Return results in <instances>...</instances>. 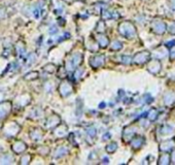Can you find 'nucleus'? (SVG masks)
I'll return each instance as SVG.
<instances>
[{"instance_id":"nucleus-27","label":"nucleus","mask_w":175,"mask_h":165,"mask_svg":"<svg viewBox=\"0 0 175 165\" xmlns=\"http://www.w3.org/2000/svg\"><path fill=\"white\" fill-rule=\"evenodd\" d=\"M123 48V43L119 40H113L110 44V50L111 51H121Z\"/></svg>"},{"instance_id":"nucleus-29","label":"nucleus","mask_w":175,"mask_h":165,"mask_svg":"<svg viewBox=\"0 0 175 165\" xmlns=\"http://www.w3.org/2000/svg\"><path fill=\"white\" fill-rule=\"evenodd\" d=\"M58 69V77H60L61 80H64L67 77V69L65 68V67L63 66H60Z\"/></svg>"},{"instance_id":"nucleus-17","label":"nucleus","mask_w":175,"mask_h":165,"mask_svg":"<svg viewBox=\"0 0 175 165\" xmlns=\"http://www.w3.org/2000/svg\"><path fill=\"white\" fill-rule=\"evenodd\" d=\"M168 54H169V52H168L166 47H160V48H155V53H153L155 59H159V60L164 59L165 57L168 56Z\"/></svg>"},{"instance_id":"nucleus-12","label":"nucleus","mask_w":175,"mask_h":165,"mask_svg":"<svg viewBox=\"0 0 175 165\" xmlns=\"http://www.w3.org/2000/svg\"><path fill=\"white\" fill-rule=\"evenodd\" d=\"M61 119L59 116L57 115H52L51 117H48L45 121V128L47 129H54L56 126L60 124Z\"/></svg>"},{"instance_id":"nucleus-31","label":"nucleus","mask_w":175,"mask_h":165,"mask_svg":"<svg viewBox=\"0 0 175 165\" xmlns=\"http://www.w3.org/2000/svg\"><path fill=\"white\" fill-rule=\"evenodd\" d=\"M43 70L44 71V72H47V73H54L55 71L57 70V67L54 65V64H47V65H45L43 68Z\"/></svg>"},{"instance_id":"nucleus-11","label":"nucleus","mask_w":175,"mask_h":165,"mask_svg":"<svg viewBox=\"0 0 175 165\" xmlns=\"http://www.w3.org/2000/svg\"><path fill=\"white\" fill-rule=\"evenodd\" d=\"M11 103L9 101L0 102V119H4L11 114Z\"/></svg>"},{"instance_id":"nucleus-35","label":"nucleus","mask_w":175,"mask_h":165,"mask_svg":"<svg viewBox=\"0 0 175 165\" xmlns=\"http://www.w3.org/2000/svg\"><path fill=\"white\" fill-rule=\"evenodd\" d=\"M169 58L171 61H174L175 60V46H172L170 48V51H169Z\"/></svg>"},{"instance_id":"nucleus-38","label":"nucleus","mask_w":175,"mask_h":165,"mask_svg":"<svg viewBox=\"0 0 175 165\" xmlns=\"http://www.w3.org/2000/svg\"><path fill=\"white\" fill-rule=\"evenodd\" d=\"M170 159H171V162L175 163V149H173V150L170 152Z\"/></svg>"},{"instance_id":"nucleus-32","label":"nucleus","mask_w":175,"mask_h":165,"mask_svg":"<svg viewBox=\"0 0 175 165\" xmlns=\"http://www.w3.org/2000/svg\"><path fill=\"white\" fill-rule=\"evenodd\" d=\"M6 156L7 157H5V155L2 157H0V163L1 164H8L9 162H14V158L9 157L8 155H6Z\"/></svg>"},{"instance_id":"nucleus-14","label":"nucleus","mask_w":175,"mask_h":165,"mask_svg":"<svg viewBox=\"0 0 175 165\" xmlns=\"http://www.w3.org/2000/svg\"><path fill=\"white\" fill-rule=\"evenodd\" d=\"M96 43L98 44V46L102 48H106L110 44L109 38L107 35H105V33H98L96 37Z\"/></svg>"},{"instance_id":"nucleus-37","label":"nucleus","mask_w":175,"mask_h":165,"mask_svg":"<svg viewBox=\"0 0 175 165\" xmlns=\"http://www.w3.org/2000/svg\"><path fill=\"white\" fill-rule=\"evenodd\" d=\"M5 17H6V9L0 7V20L4 19Z\"/></svg>"},{"instance_id":"nucleus-3","label":"nucleus","mask_w":175,"mask_h":165,"mask_svg":"<svg viewBox=\"0 0 175 165\" xmlns=\"http://www.w3.org/2000/svg\"><path fill=\"white\" fill-rule=\"evenodd\" d=\"M83 61V55L82 53H75L70 57V59L67 61V65L66 68L68 67V69H76L82 65Z\"/></svg>"},{"instance_id":"nucleus-28","label":"nucleus","mask_w":175,"mask_h":165,"mask_svg":"<svg viewBox=\"0 0 175 165\" xmlns=\"http://www.w3.org/2000/svg\"><path fill=\"white\" fill-rule=\"evenodd\" d=\"M38 76H39V74H38L37 71H31V72L26 74L24 76V79L26 80H34L38 79Z\"/></svg>"},{"instance_id":"nucleus-2","label":"nucleus","mask_w":175,"mask_h":165,"mask_svg":"<svg viewBox=\"0 0 175 165\" xmlns=\"http://www.w3.org/2000/svg\"><path fill=\"white\" fill-rule=\"evenodd\" d=\"M150 56L151 55L148 51L138 52L132 58V63H134L135 65H144L145 63H147L150 60Z\"/></svg>"},{"instance_id":"nucleus-36","label":"nucleus","mask_w":175,"mask_h":165,"mask_svg":"<svg viewBox=\"0 0 175 165\" xmlns=\"http://www.w3.org/2000/svg\"><path fill=\"white\" fill-rule=\"evenodd\" d=\"M167 30L169 31V33L175 35V23H172L169 26H167Z\"/></svg>"},{"instance_id":"nucleus-1","label":"nucleus","mask_w":175,"mask_h":165,"mask_svg":"<svg viewBox=\"0 0 175 165\" xmlns=\"http://www.w3.org/2000/svg\"><path fill=\"white\" fill-rule=\"evenodd\" d=\"M119 32L122 36H124L125 38L128 39H132L136 36L137 34V29H136L135 25L132 22L125 21L119 25Z\"/></svg>"},{"instance_id":"nucleus-21","label":"nucleus","mask_w":175,"mask_h":165,"mask_svg":"<svg viewBox=\"0 0 175 165\" xmlns=\"http://www.w3.org/2000/svg\"><path fill=\"white\" fill-rule=\"evenodd\" d=\"M170 162H171L170 153H167V152H163V153L161 154L160 158H159V160H158V164L167 165V164H170Z\"/></svg>"},{"instance_id":"nucleus-4","label":"nucleus","mask_w":175,"mask_h":165,"mask_svg":"<svg viewBox=\"0 0 175 165\" xmlns=\"http://www.w3.org/2000/svg\"><path fill=\"white\" fill-rule=\"evenodd\" d=\"M151 31L155 34L163 35L167 31V24L161 19H155L151 23Z\"/></svg>"},{"instance_id":"nucleus-22","label":"nucleus","mask_w":175,"mask_h":165,"mask_svg":"<svg viewBox=\"0 0 175 165\" xmlns=\"http://www.w3.org/2000/svg\"><path fill=\"white\" fill-rule=\"evenodd\" d=\"M68 154V149L65 147H58L54 152V158H62Z\"/></svg>"},{"instance_id":"nucleus-5","label":"nucleus","mask_w":175,"mask_h":165,"mask_svg":"<svg viewBox=\"0 0 175 165\" xmlns=\"http://www.w3.org/2000/svg\"><path fill=\"white\" fill-rule=\"evenodd\" d=\"M58 91H59L61 97H66L69 96L71 93L73 92V86L69 80H66L64 79L62 82L59 84V87H58Z\"/></svg>"},{"instance_id":"nucleus-33","label":"nucleus","mask_w":175,"mask_h":165,"mask_svg":"<svg viewBox=\"0 0 175 165\" xmlns=\"http://www.w3.org/2000/svg\"><path fill=\"white\" fill-rule=\"evenodd\" d=\"M31 156L30 155H24V156L21 157L20 159V164H29L31 162Z\"/></svg>"},{"instance_id":"nucleus-23","label":"nucleus","mask_w":175,"mask_h":165,"mask_svg":"<svg viewBox=\"0 0 175 165\" xmlns=\"http://www.w3.org/2000/svg\"><path fill=\"white\" fill-rule=\"evenodd\" d=\"M95 31L97 32V33H105L106 31V25L104 23V21L101 20L99 21L98 23H97V26L95 28Z\"/></svg>"},{"instance_id":"nucleus-7","label":"nucleus","mask_w":175,"mask_h":165,"mask_svg":"<svg viewBox=\"0 0 175 165\" xmlns=\"http://www.w3.org/2000/svg\"><path fill=\"white\" fill-rule=\"evenodd\" d=\"M147 71L151 74H159L162 70V63L159 59H153L147 62Z\"/></svg>"},{"instance_id":"nucleus-24","label":"nucleus","mask_w":175,"mask_h":165,"mask_svg":"<svg viewBox=\"0 0 175 165\" xmlns=\"http://www.w3.org/2000/svg\"><path fill=\"white\" fill-rule=\"evenodd\" d=\"M105 150H106V152H107L108 154H113L116 150H118V144L114 142V141L109 142V144L106 145Z\"/></svg>"},{"instance_id":"nucleus-15","label":"nucleus","mask_w":175,"mask_h":165,"mask_svg":"<svg viewBox=\"0 0 175 165\" xmlns=\"http://www.w3.org/2000/svg\"><path fill=\"white\" fill-rule=\"evenodd\" d=\"M27 149V144L23 140H16L11 145V150L15 152L16 154H21L23 152L26 151Z\"/></svg>"},{"instance_id":"nucleus-20","label":"nucleus","mask_w":175,"mask_h":165,"mask_svg":"<svg viewBox=\"0 0 175 165\" xmlns=\"http://www.w3.org/2000/svg\"><path fill=\"white\" fill-rule=\"evenodd\" d=\"M103 19H108V20H111V19H118L119 18V14L114 11H111V9H104L102 12Z\"/></svg>"},{"instance_id":"nucleus-26","label":"nucleus","mask_w":175,"mask_h":165,"mask_svg":"<svg viewBox=\"0 0 175 165\" xmlns=\"http://www.w3.org/2000/svg\"><path fill=\"white\" fill-rule=\"evenodd\" d=\"M147 119L150 120V121H155L157 118L159 117V112H158V109L157 108H151L150 112H147Z\"/></svg>"},{"instance_id":"nucleus-9","label":"nucleus","mask_w":175,"mask_h":165,"mask_svg":"<svg viewBox=\"0 0 175 165\" xmlns=\"http://www.w3.org/2000/svg\"><path fill=\"white\" fill-rule=\"evenodd\" d=\"M129 142H130L133 150H139V149H141L143 147V144H145V137L142 136V135L135 134Z\"/></svg>"},{"instance_id":"nucleus-6","label":"nucleus","mask_w":175,"mask_h":165,"mask_svg":"<svg viewBox=\"0 0 175 165\" xmlns=\"http://www.w3.org/2000/svg\"><path fill=\"white\" fill-rule=\"evenodd\" d=\"M90 66L94 69H97L99 67H102L105 63V56L104 55H95L90 58Z\"/></svg>"},{"instance_id":"nucleus-18","label":"nucleus","mask_w":175,"mask_h":165,"mask_svg":"<svg viewBox=\"0 0 175 165\" xmlns=\"http://www.w3.org/2000/svg\"><path fill=\"white\" fill-rule=\"evenodd\" d=\"M164 104L167 106H171L175 102V92L174 91H168L165 93L163 98Z\"/></svg>"},{"instance_id":"nucleus-39","label":"nucleus","mask_w":175,"mask_h":165,"mask_svg":"<svg viewBox=\"0 0 175 165\" xmlns=\"http://www.w3.org/2000/svg\"><path fill=\"white\" fill-rule=\"evenodd\" d=\"M169 6L173 11H175V0H169Z\"/></svg>"},{"instance_id":"nucleus-19","label":"nucleus","mask_w":175,"mask_h":165,"mask_svg":"<svg viewBox=\"0 0 175 165\" xmlns=\"http://www.w3.org/2000/svg\"><path fill=\"white\" fill-rule=\"evenodd\" d=\"M30 137L32 140L34 141H39L41 138L43 137V131L40 128H34L33 130L30 132Z\"/></svg>"},{"instance_id":"nucleus-8","label":"nucleus","mask_w":175,"mask_h":165,"mask_svg":"<svg viewBox=\"0 0 175 165\" xmlns=\"http://www.w3.org/2000/svg\"><path fill=\"white\" fill-rule=\"evenodd\" d=\"M21 127L19 126L16 122H11L9 124L5 125L4 128H3V131L4 133L7 135V136H15L16 134H18L20 132Z\"/></svg>"},{"instance_id":"nucleus-10","label":"nucleus","mask_w":175,"mask_h":165,"mask_svg":"<svg viewBox=\"0 0 175 165\" xmlns=\"http://www.w3.org/2000/svg\"><path fill=\"white\" fill-rule=\"evenodd\" d=\"M55 128L56 129H55V131H54V135L57 138H63V137L67 136L68 126L64 124V123H60V124L56 126Z\"/></svg>"},{"instance_id":"nucleus-30","label":"nucleus","mask_w":175,"mask_h":165,"mask_svg":"<svg viewBox=\"0 0 175 165\" xmlns=\"http://www.w3.org/2000/svg\"><path fill=\"white\" fill-rule=\"evenodd\" d=\"M174 129L173 128H171L169 125H164L163 127L161 128V131H160V133L162 135H168V134H170V133H172Z\"/></svg>"},{"instance_id":"nucleus-16","label":"nucleus","mask_w":175,"mask_h":165,"mask_svg":"<svg viewBox=\"0 0 175 165\" xmlns=\"http://www.w3.org/2000/svg\"><path fill=\"white\" fill-rule=\"evenodd\" d=\"M136 134L135 129L133 128V126H128L124 129V132H123V140L126 142H129L131 140V138Z\"/></svg>"},{"instance_id":"nucleus-13","label":"nucleus","mask_w":175,"mask_h":165,"mask_svg":"<svg viewBox=\"0 0 175 165\" xmlns=\"http://www.w3.org/2000/svg\"><path fill=\"white\" fill-rule=\"evenodd\" d=\"M175 149V140H166L160 144V151L170 153L171 151Z\"/></svg>"},{"instance_id":"nucleus-25","label":"nucleus","mask_w":175,"mask_h":165,"mask_svg":"<svg viewBox=\"0 0 175 165\" xmlns=\"http://www.w3.org/2000/svg\"><path fill=\"white\" fill-rule=\"evenodd\" d=\"M91 12H92L93 15L95 16H100L102 12V7H101V4L100 3H95V4H93L92 8H91Z\"/></svg>"},{"instance_id":"nucleus-34","label":"nucleus","mask_w":175,"mask_h":165,"mask_svg":"<svg viewBox=\"0 0 175 165\" xmlns=\"http://www.w3.org/2000/svg\"><path fill=\"white\" fill-rule=\"evenodd\" d=\"M122 57V63L126 64V65H129V64L132 63V58L130 56H121Z\"/></svg>"},{"instance_id":"nucleus-40","label":"nucleus","mask_w":175,"mask_h":165,"mask_svg":"<svg viewBox=\"0 0 175 165\" xmlns=\"http://www.w3.org/2000/svg\"><path fill=\"white\" fill-rule=\"evenodd\" d=\"M104 1H110V0H104Z\"/></svg>"}]
</instances>
